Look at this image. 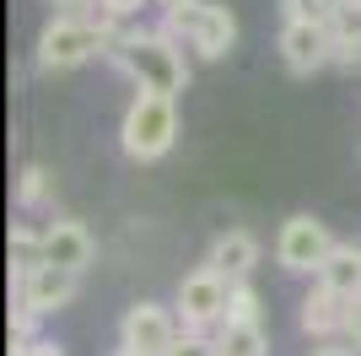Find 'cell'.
<instances>
[{"mask_svg":"<svg viewBox=\"0 0 361 356\" xmlns=\"http://www.w3.org/2000/svg\"><path fill=\"white\" fill-rule=\"evenodd\" d=\"M167 356H221V345H216L211 335H195V329H183L178 345H173Z\"/></svg>","mask_w":361,"mask_h":356,"instance_id":"ffe728a7","label":"cell"},{"mask_svg":"<svg viewBox=\"0 0 361 356\" xmlns=\"http://www.w3.org/2000/svg\"><path fill=\"white\" fill-rule=\"evenodd\" d=\"M49 189H54V178H49L38 162H32V167H22V184H16V206H22V210L44 206V200H49Z\"/></svg>","mask_w":361,"mask_h":356,"instance_id":"d6986e66","label":"cell"},{"mask_svg":"<svg viewBox=\"0 0 361 356\" xmlns=\"http://www.w3.org/2000/svg\"><path fill=\"white\" fill-rule=\"evenodd\" d=\"M281 65L291 76H313L324 65H334V38L329 28H318V22H281Z\"/></svg>","mask_w":361,"mask_h":356,"instance_id":"ba28073f","label":"cell"},{"mask_svg":"<svg viewBox=\"0 0 361 356\" xmlns=\"http://www.w3.org/2000/svg\"><path fill=\"white\" fill-rule=\"evenodd\" d=\"M226 324H264L259 292L248 281H232V297H226Z\"/></svg>","mask_w":361,"mask_h":356,"instance_id":"e0dca14e","label":"cell"},{"mask_svg":"<svg viewBox=\"0 0 361 356\" xmlns=\"http://www.w3.org/2000/svg\"><path fill=\"white\" fill-rule=\"evenodd\" d=\"M216 345H221V356H270L264 324H221L216 329Z\"/></svg>","mask_w":361,"mask_h":356,"instance_id":"2e32d148","label":"cell"},{"mask_svg":"<svg viewBox=\"0 0 361 356\" xmlns=\"http://www.w3.org/2000/svg\"><path fill=\"white\" fill-rule=\"evenodd\" d=\"M178 335H183L178 308H162V302H130L119 319V345L140 356H167L178 345Z\"/></svg>","mask_w":361,"mask_h":356,"instance_id":"52a82bcc","label":"cell"},{"mask_svg":"<svg viewBox=\"0 0 361 356\" xmlns=\"http://www.w3.org/2000/svg\"><path fill=\"white\" fill-rule=\"evenodd\" d=\"M162 32L178 38L183 49H195L200 59H226L238 49V16L221 0H189V6H167Z\"/></svg>","mask_w":361,"mask_h":356,"instance_id":"7a4b0ae2","label":"cell"},{"mask_svg":"<svg viewBox=\"0 0 361 356\" xmlns=\"http://www.w3.org/2000/svg\"><path fill=\"white\" fill-rule=\"evenodd\" d=\"M334 243H340V237L329 232V222L297 210V216H286L281 232H275V265L291 270V275H318V265L334 254Z\"/></svg>","mask_w":361,"mask_h":356,"instance_id":"8992f818","label":"cell"},{"mask_svg":"<svg viewBox=\"0 0 361 356\" xmlns=\"http://www.w3.org/2000/svg\"><path fill=\"white\" fill-rule=\"evenodd\" d=\"M307 356H350V345H334V340H324V345H313Z\"/></svg>","mask_w":361,"mask_h":356,"instance_id":"cb8c5ba5","label":"cell"},{"mask_svg":"<svg viewBox=\"0 0 361 356\" xmlns=\"http://www.w3.org/2000/svg\"><path fill=\"white\" fill-rule=\"evenodd\" d=\"M54 6H60V11H65V6H75V0H54Z\"/></svg>","mask_w":361,"mask_h":356,"instance_id":"83f0119b","label":"cell"},{"mask_svg":"<svg viewBox=\"0 0 361 356\" xmlns=\"http://www.w3.org/2000/svg\"><path fill=\"white\" fill-rule=\"evenodd\" d=\"M226 297H232V281H226L216 265H195L189 275L178 281V324L205 335V329H221L226 324Z\"/></svg>","mask_w":361,"mask_h":356,"instance_id":"5b68a950","label":"cell"},{"mask_svg":"<svg viewBox=\"0 0 361 356\" xmlns=\"http://www.w3.org/2000/svg\"><path fill=\"white\" fill-rule=\"evenodd\" d=\"M108 65L119 76L135 81V92H162V97H178L189 87V59L183 44L167 38L162 28H119L108 38Z\"/></svg>","mask_w":361,"mask_h":356,"instance_id":"6da1fadb","label":"cell"},{"mask_svg":"<svg viewBox=\"0 0 361 356\" xmlns=\"http://www.w3.org/2000/svg\"><path fill=\"white\" fill-rule=\"evenodd\" d=\"M313 281L340 297H361V243H334V254L318 265Z\"/></svg>","mask_w":361,"mask_h":356,"instance_id":"4fadbf2b","label":"cell"},{"mask_svg":"<svg viewBox=\"0 0 361 356\" xmlns=\"http://www.w3.org/2000/svg\"><path fill=\"white\" fill-rule=\"evenodd\" d=\"M157 6H162V11H167V6H189V0H157Z\"/></svg>","mask_w":361,"mask_h":356,"instance_id":"d4e9b609","label":"cell"},{"mask_svg":"<svg viewBox=\"0 0 361 356\" xmlns=\"http://www.w3.org/2000/svg\"><path fill=\"white\" fill-rule=\"evenodd\" d=\"M32 270H44V227L16 222L11 227V281H27Z\"/></svg>","mask_w":361,"mask_h":356,"instance_id":"5bb4252c","label":"cell"},{"mask_svg":"<svg viewBox=\"0 0 361 356\" xmlns=\"http://www.w3.org/2000/svg\"><path fill=\"white\" fill-rule=\"evenodd\" d=\"M97 259V237L87 232V222H75V216H54L44 222V265H60V270H81Z\"/></svg>","mask_w":361,"mask_h":356,"instance_id":"9c48e42d","label":"cell"},{"mask_svg":"<svg viewBox=\"0 0 361 356\" xmlns=\"http://www.w3.org/2000/svg\"><path fill=\"white\" fill-rule=\"evenodd\" d=\"M334 38V65H361V6H340L329 22Z\"/></svg>","mask_w":361,"mask_h":356,"instance_id":"9a60e30c","label":"cell"},{"mask_svg":"<svg viewBox=\"0 0 361 356\" xmlns=\"http://www.w3.org/2000/svg\"><path fill=\"white\" fill-rule=\"evenodd\" d=\"M108 54V32L97 22H87L81 11H60L49 16L44 32H38V71H75V65H87V59Z\"/></svg>","mask_w":361,"mask_h":356,"instance_id":"277c9868","label":"cell"},{"mask_svg":"<svg viewBox=\"0 0 361 356\" xmlns=\"http://www.w3.org/2000/svg\"><path fill=\"white\" fill-rule=\"evenodd\" d=\"M334 6H361V0H334Z\"/></svg>","mask_w":361,"mask_h":356,"instance_id":"4316f807","label":"cell"},{"mask_svg":"<svg viewBox=\"0 0 361 356\" xmlns=\"http://www.w3.org/2000/svg\"><path fill=\"white\" fill-rule=\"evenodd\" d=\"M75 286H81L75 270L44 265V270H32L27 281H11V297H22L27 308H38L49 319V313H60V308H71V302H75Z\"/></svg>","mask_w":361,"mask_h":356,"instance_id":"30bf717a","label":"cell"},{"mask_svg":"<svg viewBox=\"0 0 361 356\" xmlns=\"http://www.w3.org/2000/svg\"><path fill=\"white\" fill-rule=\"evenodd\" d=\"M11 356H65L60 345H49V340H38V335H32V340H11Z\"/></svg>","mask_w":361,"mask_h":356,"instance_id":"7402d4cb","label":"cell"},{"mask_svg":"<svg viewBox=\"0 0 361 356\" xmlns=\"http://www.w3.org/2000/svg\"><path fill=\"white\" fill-rule=\"evenodd\" d=\"M205 265H216L226 281H248L254 265H259V237L248 232V227H226V232H216Z\"/></svg>","mask_w":361,"mask_h":356,"instance_id":"7c38bea8","label":"cell"},{"mask_svg":"<svg viewBox=\"0 0 361 356\" xmlns=\"http://www.w3.org/2000/svg\"><path fill=\"white\" fill-rule=\"evenodd\" d=\"M103 6H108L114 16H124V22H130V16H140L146 6H157V0H103Z\"/></svg>","mask_w":361,"mask_h":356,"instance_id":"603a6c76","label":"cell"},{"mask_svg":"<svg viewBox=\"0 0 361 356\" xmlns=\"http://www.w3.org/2000/svg\"><path fill=\"white\" fill-rule=\"evenodd\" d=\"M114 356H140V351H124V345H119V351H114Z\"/></svg>","mask_w":361,"mask_h":356,"instance_id":"484cf974","label":"cell"},{"mask_svg":"<svg viewBox=\"0 0 361 356\" xmlns=\"http://www.w3.org/2000/svg\"><path fill=\"white\" fill-rule=\"evenodd\" d=\"M345 313H350V297H340V292H329V286L313 281V292L302 297V313H297V319H302V329H307V335L324 345V340H340Z\"/></svg>","mask_w":361,"mask_h":356,"instance_id":"8fae6325","label":"cell"},{"mask_svg":"<svg viewBox=\"0 0 361 356\" xmlns=\"http://www.w3.org/2000/svg\"><path fill=\"white\" fill-rule=\"evenodd\" d=\"M334 11H340L334 0H281V16H286V22H318V28H329Z\"/></svg>","mask_w":361,"mask_h":356,"instance_id":"ac0fdd59","label":"cell"},{"mask_svg":"<svg viewBox=\"0 0 361 356\" xmlns=\"http://www.w3.org/2000/svg\"><path fill=\"white\" fill-rule=\"evenodd\" d=\"M340 340L361 356V297H350V313H345V329H340Z\"/></svg>","mask_w":361,"mask_h":356,"instance_id":"44dd1931","label":"cell"},{"mask_svg":"<svg viewBox=\"0 0 361 356\" xmlns=\"http://www.w3.org/2000/svg\"><path fill=\"white\" fill-rule=\"evenodd\" d=\"M173 141H178V97L135 92L130 108H124V124H119L124 157H135V162H157V157L173 151Z\"/></svg>","mask_w":361,"mask_h":356,"instance_id":"3957f363","label":"cell"}]
</instances>
